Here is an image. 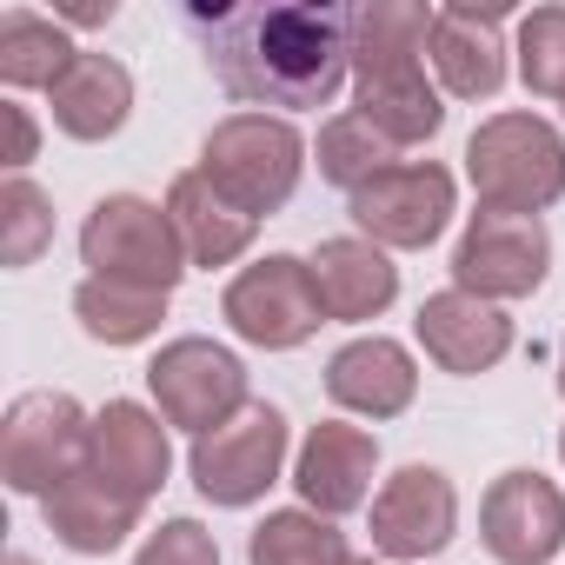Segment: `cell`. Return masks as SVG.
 <instances>
[{
    "instance_id": "cell-31",
    "label": "cell",
    "mask_w": 565,
    "mask_h": 565,
    "mask_svg": "<svg viewBox=\"0 0 565 565\" xmlns=\"http://www.w3.org/2000/svg\"><path fill=\"white\" fill-rule=\"evenodd\" d=\"M0 120H8V153H0V167H8V173H28V167L41 160V120H34V107H28L21 94H8V100H0Z\"/></svg>"
},
{
    "instance_id": "cell-1",
    "label": "cell",
    "mask_w": 565,
    "mask_h": 565,
    "mask_svg": "<svg viewBox=\"0 0 565 565\" xmlns=\"http://www.w3.org/2000/svg\"><path fill=\"white\" fill-rule=\"evenodd\" d=\"M213 87L239 114H320L353 87L347 8L320 0H239V8H186Z\"/></svg>"
},
{
    "instance_id": "cell-25",
    "label": "cell",
    "mask_w": 565,
    "mask_h": 565,
    "mask_svg": "<svg viewBox=\"0 0 565 565\" xmlns=\"http://www.w3.org/2000/svg\"><path fill=\"white\" fill-rule=\"evenodd\" d=\"M406 153L366 120V114H353V107H340L333 120H320V140H313V167H320V180L327 186H340L347 200L360 193V186H373L386 167H399Z\"/></svg>"
},
{
    "instance_id": "cell-9",
    "label": "cell",
    "mask_w": 565,
    "mask_h": 565,
    "mask_svg": "<svg viewBox=\"0 0 565 565\" xmlns=\"http://www.w3.org/2000/svg\"><path fill=\"white\" fill-rule=\"evenodd\" d=\"M552 273V233L545 220H525V213H466L459 239H452V287L472 294V300H492V307H512V300H532Z\"/></svg>"
},
{
    "instance_id": "cell-22",
    "label": "cell",
    "mask_w": 565,
    "mask_h": 565,
    "mask_svg": "<svg viewBox=\"0 0 565 565\" xmlns=\"http://www.w3.org/2000/svg\"><path fill=\"white\" fill-rule=\"evenodd\" d=\"M47 107H54V127H61L67 140L100 147V140H114V134L134 120V74H127V61L87 47V54L61 74V87L47 94Z\"/></svg>"
},
{
    "instance_id": "cell-14",
    "label": "cell",
    "mask_w": 565,
    "mask_h": 565,
    "mask_svg": "<svg viewBox=\"0 0 565 565\" xmlns=\"http://www.w3.org/2000/svg\"><path fill=\"white\" fill-rule=\"evenodd\" d=\"M373 479H380V439L353 419L307 426V439L294 446V472H287L300 505L320 519H347V512L373 505V492H380Z\"/></svg>"
},
{
    "instance_id": "cell-21",
    "label": "cell",
    "mask_w": 565,
    "mask_h": 565,
    "mask_svg": "<svg viewBox=\"0 0 565 565\" xmlns=\"http://www.w3.org/2000/svg\"><path fill=\"white\" fill-rule=\"evenodd\" d=\"M167 220H173V233H180L186 266H206V273L239 266V259L253 253V239H259V220L239 213L226 193H213V186L200 180V167H186V173L167 186Z\"/></svg>"
},
{
    "instance_id": "cell-3",
    "label": "cell",
    "mask_w": 565,
    "mask_h": 565,
    "mask_svg": "<svg viewBox=\"0 0 565 565\" xmlns=\"http://www.w3.org/2000/svg\"><path fill=\"white\" fill-rule=\"evenodd\" d=\"M466 180L479 206L545 220L565 200V134L532 107L486 114L466 140Z\"/></svg>"
},
{
    "instance_id": "cell-35",
    "label": "cell",
    "mask_w": 565,
    "mask_h": 565,
    "mask_svg": "<svg viewBox=\"0 0 565 565\" xmlns=\"http://www.w3.org/2000/svg\"><path fill=\"white\" fill-rule=\"evenodd\" d=\"M558 466H565V426H558Z\"/></svg>"
},
{
    "instance_id": "cell-15",
    "label": "cell",
    "mask_w": 565,
    "mask_h": 565,
    "mask_svg": "<svg viewBox=\"0 0 565 565\" xmlns=\"http://www.w3.org/2000/svg\"><path fill=\"white\" fill-rule=\"evenodd\" d=\"M413 340L426 347V360H433L439 373H452V380H479V373L505 366V353H512L519 333H512V313H505V307L446 287V294H426V300H419V313H413Z\"/></svg>"
},
{
    "instance_id": "cell-5",
    "label": "cell",
    "mask_w": 565,
    "mask_h": 565,
    "mask_svg": "<svg viewBox=\"0 0 565 565\" xmlns=\"http://www.w3.org/2000/svg\"><path fill=\"white\" fill-rule=\"evenodd\" d=\"M81 266L87 279H120V287H147V294H173L193 273L167 220V200H147V193H107L87 206Z\"/></svg>"
},
{
    "instance_id": "cell-27",
    "label": "cell",
    "mask_w": 565,
    "mask_h": 565,
    "mask_svg": "<svg viewBox=\"0 0 565 565\" xmlns=\"http://www.w3.org/2000/svg\"><path fill=\"white\" fill-rule=\"evenodd\" d=\"M433 14L426 0H360L347 8V41H353V67L373 61H419L433 41Z\"/></svg>"
},
{
    "instance_id": "cell-32",
    "label": "cell",
    "mask_w": 565,
    "mask_h": 565,
    "mask_svg": "<svg viewBox=\"0 0 565 565\" xmlns=\"http://www.w3.org/2000/svg\"><path fill=\"white\" fill-rule=\"evenodd\" d=\"M47 14H54V21H61L67 34H74V28H107V21H114L120 8H114V0H54Z\"/></svg>"
},
{
    "instance_id": "cell-7",
    "label": "cell",
    "mask_w": 565,
    "mask_h": 565,
    "mask_svg": "<svg viewBox=\"0 0 565 565\" xmlns=\"http://www.w3.org/2000/svg\"><path fill=\"white\" fill-rule=\"evenodd\" d=\"M87 459H94V413L74 393L34 386L0 419V479L21 499H47L54 486L87 472Z\"/></svg>"
},
{
    "instance_id": "cell-24",
    "label": "cell",
    "mask_w": 565,
    "mask_h": 565,
    "mask_svg": "<svg viewBox=\"0 0 565 565\" xmlns=\"http://www.w3.org/2000/svg\"><path fill=\"white\" fill-rule=\"evenodd\" d=\"M173 294H147V287H120V279H81L74 287V320L94 347H147L167 320Z\"/></svg>"
},
{
    "instance_id": "cell-12",
    "label": "cell",
    "mask_w": 565,
    "mask_h": 565,
    "mask_svg": "<svg viewBox=\"0 0 565 565\" xmlns=\"http://www.w3.org/2000/svg\"><path fill=\"white\" fill-rule=\"evenodd\" d=\"M512 0H446L433 14V41H426V67L439 81L446 100H492L512 81V41H505Z\"/></svg>"
},
{
    "instance_id": "cell-19",
    "label": "cell",
    "mask_w": 565,
    "mask_h": 565,
    "mask_svg": "<svg viewBox=\"0 0 565 565\" xmlns=\"http://www.w3.org/2000/svg\"><path fill=\"white\" fill-rule=\"evenodd\" d=\"M353 114H366L406 153L446 127V94H439L426 54L419 61H373V67H353Z\"/></svg>"
},
{
    "instance_id": "cell-18",
    "label": "cell",
    "mask_w": 565,
    "mask_h": 565,
    "mask_svg": "<svg viewBox=\"0 0 565 565\" xmlns=\"http://www.w3.org/2000/svg\"><path fill=\"white\" fill-rule=\"evenodd\" d=\"M313 266V287H320V307L333 327H366V320H386L393 300H399V266L386 246L360 239V233H340V239H320L307 253Z\"/></svg>"
},
{
    "instance_id": "cell-4",
    "label": "cell",
    "mask_w": 565,
    "mask_h": 565,
    "mask_svg": "<svg viewBox=\"0 0 565 565\" xmlns=\"http://www.w3.org/2000/svg\"><path fill=\"white\" fill-rule=\"evenodd\" d=\"M287 472H294V426L266 399H253L239 419H226V426H213V433H200L186 446V479L220 512L259 505Z\"/></svg>"
},
{
    "instance_id": "cell-2",
    "label": "cell",
    "mask_w": 565,
    "mask_h": 565,
    "mask_svg": "<svg viewBox=\"0 0 565 565\" xmlns=\"http://www.w3.org/2000/svg\"><path fill=\"white\" fill-rule=\"evenodd\" d=\"M307 167H313V140L287 114H226L200 140V180L253 220H273L287 206Z\"/></svg>"
},
{
    "instance_id": "cell-30",
    "label": "cell",
    "mask_w": 565,
    "mask_h": 565,
    "mask_svg": "<svg viewBox=\"0 0 565 565\" xmlns=\"http://www.w3.org/2000/svg\"><path fill=\"white\" fill-rule=\"evenodd\" d=\"M134 565H220V539L200 519H160V532L140 539Z\"/></svg>"
},
{
    "instance_id": "cell-36",
    "label": "cell",
    "mask_w": 565,
    "mask_h": 565,
    "mask_svg": "<svg viewBox=\"0 0 565 565\" xmlns=\"http://www.w3.org/2000/svg\"><path fill=\"white\" fill-rule=\"evenodd\" d=\"M347 565H380V558H347Z\"/></svg>"
},
{
    "instance_id": "cell-6",
    "label": "cell",
    "mask_w": 565,
    "mask_h": 565,
    "mask_svg": "<svg viewBox=\"0 0 565 565\" xmlns=\"http://www.w3.org/2000/svg\"><path fill=\"white\" fill-rule=\"evenodd\" d=\"M220 320H226V333L239 347H259V353H294V347H307L327 327L313 266L300 253L246 259L226 287H220Z\"/></svg>"
},
{
    "instance_id": "cell-23",
    "label": "cell",
    "mask_w": 565,
    "mask_h": 565,
    "mask_svg": "<svg viewBox=\"0 0 565 565\" xmlns=\"http://www.w3.org/2000/svg\"><path fill=\"white\" fill-rule=\"evenodd\" d=\"M87 47L47 14V8H8L0 14V87L8 94H54L61 74Z\"/></svg>"
},
{
    "instance_id": "cell-29",
    "label": "cell",
    "mask_w": 565,
    "mask_h": 565,
    "mask_svg": "<svg viewBox=\"0 0 565 565\" xmlns=\"http://www.w3.org/2000/svg\"><path fill=\"white\" fill-rule=\"evenodd\" d=\"M54 246V193L34 186L28 173H8L0 186V266H34Z\"/></svg>"
},
{
    "instance_id": "cell-13",
    "label": "cell",
    "mask_w": 565,
    "mask_h": 565,
    "mask_svg": "<svg viewBox=\"0 0 565 565\" xmlns=\"http://www.w3.org/2000/svg\"><path fill=\"white\" fill-rule=\"evenodd\" d=\"M479 545L499 565H552L565 545V486L532 466L499 472L479 499Z\"/></svg>"
},
{
    "instance_id": "cell-16",
    "label": "cell",
    "mask_w": 565,
    "mask_h": 565,
    "mask_svg": "<svg viewBox=\"0 0 565 565\" xmlns=\"http://www.w3.org/2000/svg\"><path fill=\"white\" fill-rule=\"evenodd\" d=\"M327 399L347 419H399L419 399V360L406 340L393 333H353L333 360H327Z\"/></svg>"
},
{
    "instance_id": "cell-26",
    "label": "cell",
    "mask_w": 565,
    "mask_h": 565,
    "mask_svg": "<svg viewBox=\"0 0 565 565\" xmlns=\"http://www.w3.org/2000/svg\"><path fill=\"white\" fill-rule=\"evenodd\" d=\"M353 545L340 519H320L307 505H279L246 532V565H347Z\"/></svg>"
},
{
    "instance_id": "cell-34",
    "label": "cell",
    "mask_w": 565,
    "mask_h": 565,
    "mask_svg": "<svg viewBox=\"0 0 565 565\" xmlns=\"http://www.w3.org/2000/svg\"><path fill=\"white\" fill-rule=\"evenodd\" d=\"M8 565H41V558H28V552H14V558H8Z\"/></svg>"
},
{
    "instance_id": "cell-33",
    "label": "cell",
    "mask_w": 565,
    "mask_h": 565,
    "mask_svg": "<svg viewBox=\"0 0 565 565\" xmlns=\"http://www.w3.org/2000/svg\"><path fill=\"white\" fill-rule=\"evenodd\" d=\"M558 393H565V340H558Z\"/></svg>"
},
{
    "instance_id": "cell-20",
    "label": "cell",
    "mask_w": 565,
    "mask_h": 565,
    "mask_svg": "<svg viewBox=\"0 0 565 565\" xmlns=\"http://www.w3.org/2000/svg\"><path fill=\"white\" fill-rule=\"evenodd\" d=\"M140 512H147V505H140L134 492L107 486L94 466L74 472L67 486H54V492L41 499V519H47L54 545L74 552V558H107V552H120V545L140 532Z\"/></svg>"
},
{
    "instance_id": "cell-10",
    "label": "cell",
    "mask_w": 565,
    "mask_h": 565,
    "mask_svg": "<svg viewBox=\"0 0 565 565\" xmlns=\"http://www.w3.org/2000/svg\"><path fill=\"white\" fill-rule=\"evenodd\" d=\"M353 233L386 246V253H426L433 239H446L452 213H459V173L446 160H399L386 167L373 186H360L347 200Z\"/></svg>"
},
{
    "instance_id": "cell-8",
    "label": "cell",
    "mask_w": 565,
    "mask_h": 565,
    "mask_svg": "<svg viewBox=\"0 0 565 565\" xmlns=\"http://www.w3.org/2000/svg\"><path fill=\"white\" fill-rule=\"evenodd\" d=\"M147 393H153V413L186 439H200V433H213V426H226V419H239L253 406L246 360L233 347L206 340V333L167 340L147 360Z\"/></svg>"
},
{
    "instance_id": "cell-28",
    "label": "cell",
    "mask_w": 565,
    "mask_h": 565,
    "mask_svg": "<svg viewBox=\"0 0 565 565\" xmlns=\"http://www.w3.org/2000/svg\"><path fill=\"white\" fill-rule=\"evenodd\" d=\"M512 74L539 100H565V8H532L512 21Z\"/></svg>"
},
{
    "instance_id": "cell-11",
    "label": "cell",
    "mask_w": 565,
    "mask_h": 565,
    "mask_svg": "<svg viewBox=\"0 0 565 565\" xmlns=\"http://www.w3.org/2000/svg\"><path fill=\"white\" fill-rule=\"evenodd\" d=\"M366 532H373V552L386 565H426L439 558L452 539H459V486L446 466H399L380 479L373 505H366Z\"/></svg>"
},
{
    "instance_id": "cell-17",
    "label": "cell",
    "mask_w": 565,
    "mask_h": 565,
    "mask_svg": "<svg viewBox=\"0 0 565 565\" xmlns=\"http://www.w3.org/2000/svg\"><path fill=\"white\" fill-rule=\"evenodd\" d=\"M87 466L107 486H120V492H134L147 505L173 479V426L140 399H107L94 413V459Z\"/></svg>"
}]
</instances>
